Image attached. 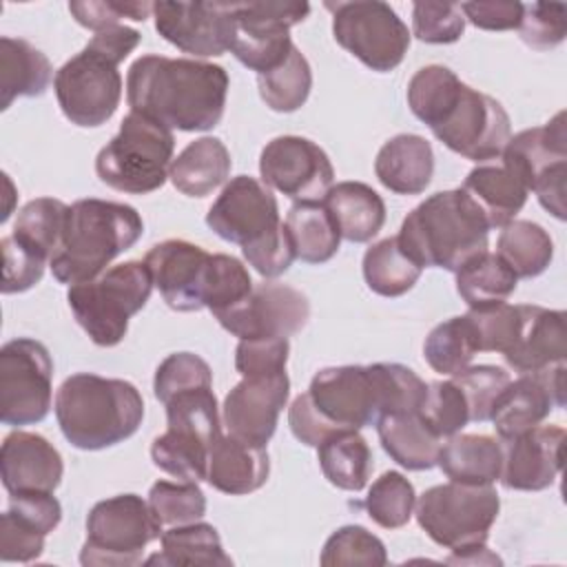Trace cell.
<instances>
[{
  "mask_svg": "<svg viewBox=\"0 0 567 567\" xmlns=\"http://www.w3.org/2000/svg\"><path fill=\"white\" fill-rule=\"evenodd\" d=\"M461 89L463 82L454 71L443 64H427L408 82V106L416 120L432 128L452 109Z\"/></svg>",
  "mask_w": 567,
  "mask_h": 567,
  "instance_id": "cell-41",
  "label": "cell"
},
{
  "mask_svg": "<svg viewBox=\"0 0 567 567\" xmlns=\"http://www.w3.org/2000/svg\"><path fill=\"white\" fill-rule=\"evenodd\" d=\"M162 551L148 556L146 565H202V567H228L233 565V558L224 551L221 538L217 529L208 523L195 520L186 525H173L171 529L162 532L159 536Z\"/></svg>",
  "mask_w": 567,
  "mask_h": 567,
  "instance_id": "cell-34",
  "label": "cell"
},
{
  "mask_svg": "<svg viewBox=\"0 0 567 567\" xmlns=\"http://www.w3.org/2000/svg\"><path fill=\"white\" fill-rule=\"evenodd\" d=\"M259 173L266 186L284 193L295 204L323 202L334 182V168L326 151L301 135L270 140L261 148Z\"/></svg>",
  "mask_w": 567,
  "mask_h": 567,
  "instance_id": "cell-16",
  "label": "cell"
},
{
  "mask_svg": "<svg viewBox=\"0 0 567 567\" xmlns=\"http://www.w3.org/2000/svg\"><path fill=\"white\" fill-rule=\"evenodd\" d=\"M485 215L489 228H503L523 210L529 188L503 162L478 164L467 173L461 186Z\"/></svg>",
  "mask_w": 567,
  "mask_h": 567,
  "instance_id": "cell-28",
  "label": "cell"
},
{
  "mask_svg": "<svg viewBox=\"0 0 567 567\" xmlns=\"http://www.w3.org/2000/svg\"><path fill=\"white\" fill-rule=\"evenodd\" d=\"M49 58L31 42L0 38V109L7 111L18 97L42 95L51 82Z\"/></svg>",
  "mask_w": 567,
  "mask_h": 567,
  "instance_id": "cell-32",
  "label": "cell"
},
{
  "mask_svg": "<svg viewBox=\"0 0 567 567\" xmlns=\"http://www.w3.org/2000/svg\"><path fill=\"white\" fill-rule=\"evenodd\" d=\"M419 412L441 439L458 434L472 421L465 394L454 379L427 383V392Z\"/></svg>",
  "mask_w": 567,
  "mask_h": 567,
  "instance_id": "cell-50",
  "label": "cell"
},
{
  "mask_svg": "<svg viewBox=\"0 0 567 567\" xmlns=\"http://www.w3.org/2000/svg\"><path fill=\"white\" fill-rule=\"evenodd\" d=\"M55 419L73 447L95 452L137 432L144 419V399L131 381L78 372L58 388Z\"/></svg>",
  "mask_w": 567,
  "mask_h": 567,
  "instance_id": "cell-3",
  "label": "cell"
},
{
  "mask_svg": "<svg viewBox=\"0 0 567 567\" xmlns=\"http://www.w3.org/2000/svg\"><path fill=\"white\" fill-rule=\"evenodd\" d=\"M416 505L414 485L401 472H383L368 489L363 507L383 529H399L410 523Z\"/></svg>",
  "mask_w": 567,
  "mask_h": 567,
  "instance_id": "cell-46",
  "label": "cell"
},
{
  "mask_svg": "<svg viewBox=\"0 0 567 567\" xmlns=\"http://www.w3.org/2000/svg\"><path fill=\"white\" fill-rule=\"evenodd\" d=\"M117 62L86 44L66 60L53 78V89L64 117L82 128L106 124L122 100Z\"/></svg>",
  "mask_w": 567,
  "mask_h": 567,
  "instance_id": "cell-12",
  "label": "cell"
},
{
  "mask_svg": "<svg viewBox=\"0 0 567 567\" xmlns=\"http://www.w3.org/2000/svg\"><path fill=\"white\" fill-rule=\"evenodd\" d=\"M434 173V153L425 137L399 133L390 137L377 153L374 175L396 195L423 193Z\"/></svg>",
  "mask_w": 567,
  "mask_h": 567,
  "instance_id": "cell-27",
  "label": "cell"
},
{
  "mask_svg": "<svg viewBox=\"0 0 567 567\" xmlns=\"http://www.w3.org/2000/svg\"><path fill=\"white\" fill-rule=\"evenodd\" d=\"M498 157L536 193L547 213L556 219H565L567 131L563 111L547 124L525 128L509 137Z\"/></svg>",
  "mask_w": 567,
  "mask_h": 567,
  "instance_id": "cell-11",
  "label": "cell"
},
{
  "mask_svg": "<svg viewBox=\"0 0 567 567\" xmlns=\"http://www.w3.org/2000/svg\"><path fill=\"white\" fill-rule=\"evenodd\" d=\"M213 385V372L210 365L193 352H173L168 354L155 370L153 379V392L155 399L166 403L179 392L193 390V388H206Z\"/></svg>",
  "mask_w": 567,
  "mask_h": 567,
  "instance_id": "cell-51",
  "label": "cell"
},
{
  "mask_svg": "<svg viewBox=\"0 0 567 567\" xmlns=\"http://www.w3.org/2000/svg\"><path fill=\"white\" fill-rule=\"evenodd\" d=\"M53 359L44 343L18 337L0 350V421L11 427L33 425L51 410Z\"/></svg>",
  "mask_w": 567,
  "mask_h": 567,
  "instance_id": "cell-13",
  "label": "cell"
},
{
  "mask_svg": "<svg viewBox=\"0 0 567 567\" xmlns=\"http://www.w3.org/2000/svg\"><path fill=\"white\" fill-rule=\"evenodd\" d=\"M175 137L162 122L131 111L117 135L95 157L97 177L131 195H146L164 186L173 162Z\"/></svg>",
  "mask_w": 567,
  "mask_h": 567,
  "instance_id": "cell-7",
  "label": "cell"
},
{
  "mask_svg": "<svg viewBox=\"0 0 567 567\" xmlns=\"http://www.w3.org/2000/svg\"><path fill=\"white\" fill-rule=\"evenodd\" d=\"M208 456H210L208 443L168 427L164 434L155 436L151 445L153 465L175 476L177 481H188V483L206 481Z\"/></svg>",
  "mask_w": 567,
  "mask_h": 567,
  "instance_id": "cell-45",
  "label": "cell"
},
{
  "mask_svg": "<svg viewBox=\"0 0 567 567\" xmlns=\"http://www.w3.org/2000/svg\"><path fill=\"white\" fill-rule=\"evenodd\" d=\"M0 246H2V259H4L2 292L13 295V292H24L33 288L42 279L44 266L49 259L35 248L27 246L16 235L2 237Z\"/></svg>",
  "mask_w": 567,
  "mask_h": 567,
  "instance_id": "cell-55",
  "label": "cell"
},
{
  "mask_svg": "<svg viewBox=\"0 0 567 567\" xmlns=\"http://www.w3.org/2000/svg\"><path fill=\"white\" fill-rule=\"evenodd\" d=\"M230 153L219 137H199L190 142L168 168L173 186L188 197H206L230 175Z\"/></svg>",
  "mask_w": 567,
  "mask_h": 567,
  "instance_id": "cell-33",
  "label": "cell"
},
{
  "mask_svg": "<svg viewBox=\"0 0 567 567\" xmlns=\"http://www.w3.org/2000/svg\"><path fill=\"white\" fill-rule=\"evenodd\" d=\"M208 228L241 248L261 244L281 230L279 206L270 188L250 177H233L206 213Z\"/></svg>",
  "mask_w": 567,
  "mask_h": 567,
  "instance_id": "cell-17",
  "label": "cell"
},
{
  "mask_svg": "<svg viewBox=\"0 0 567 567\" xmlns=\"http://www.w3.org/2000/svg\"><path fill=\"white\" fill-rule=\"evenodd\" d=\"M565 363L549 365L538 372L520 374L509 381L492 405L489 421L501 443L540 425L551 410L565 405Z\"/></svg>",
  "mask_w": 567,
  "mask_h": 567,
  "instance_id": "cell-20",
  "label": "cell"
},
{
  "mask_svg": "<svg viewBox=\"0 0 567 567\" xmlns=\"http://www.w3.org/2000/svg\"><path fill=\"white\" fill-rule=\"evenodd\" d=\"M339 235L352 244L370 241L385 224L381 195L363 182H339L321 202Z\"/></svg>",
  "mask_w": 567,
  "mask_h": 567,
  "instance_id": "cell-30",
  "label": "cell"
},
{
  "mask_svg": "<svg viewBox=\"0 0 567 567\" xmlns=\"http://www.w3.org/2000/svg\"><path fill=\"white\" fill-rule=\"evenodd\" d=\"M458 388L465 394L470 419L472 421H489V412L498 394L512 381L509 374L498 365H467L461 372L452 374Z\"/></svg>",
  "mask_w": 567,
  "mask_h": 567,
  "instance_id": "cell-53",
  "label": "cell"
},
{
  "mask_svg": "<svg viewBox=\"0 0 567 567\" xmlns=\"http://www.w3.org/2000/svg\"><path fill=\"white\" fill-rule=\"evenodd\" d=\"M465 31V16L452 2H414L412 33L427 44H452Z\"/></svg>",
  "mask_w": 567,
  "mask_h": 567,
  "instance_id": "cell-54",
  "label": "cell"
},
{
  "mask_svg": "<svg viewBox=\"0 0 567 567\" xmlns=\"http://www.w3.org/2000/svg\"><path fill=\"white\" fill-rule=\"evenodd\" d=\"M518 33L532 49H554L567 33V7L560 2L525 4Z\"/></svg>",
  "mask_w": 567,
  "mask_h": 567,
  "instance_id": "cell-56",
  "label": "cell"
},
{
  "mask_svg": "<svg viewBox=\"0 0 567 567\" xmlns=\"http://www.w3.org/2000/svg\"><path fill=\"white\" fill-rule=\"evenodd\" d=\"M310 13L308 2H233L235 38L230 53L257 75L277 69L295 47L290 27Z\"/></svg>",
  "mask_w": 567,
  "mask_h": 567,
  "instance_id": "cell-14",
  "label": "cell"
},
{
  "mask_svg": "<svg viewBox=\"0 0 567 567\" xmlns=\"http://www.w3.org/2000/svg\"><path fill=\"white\" fill-rule=\"evenodd\" d=\"M270 474L268 450L246 443L233 434H221L208 456L206 481L221 494L244 496L257 492Z\"/></svg>",
  "mask_w": 567,
  "mask_h": 567,
  "instance_id": "cell-26",
  "label": "cell"
},
{
  "mask_svg": "<svg viewBox=\"0 0 567 567\" xmlns=\"http://www.w3.org/2000/svg\"><path fill=\"white\" fill-rule=\"evenodd\" d=\"M69 11L78 24L93 29V31H102L106 27L120 24L122 18L144 22L153 13V4L151 2H117V0L69 2Z\"/></svg>",
  "mask_w": 567,
  "mask_h": 567,
  "instance_id": "cell-59",
  "label": "cell"
},
{
  "mask_svg": "<svg viewBox=\"0 0 567 567\" xmlns=\"http://www.w3.org/2000/svg\"><path fill=\"white\" fill-rule=\"evenodd\" d=\"M66 217L69 206L64 202L53 197H38L20 208L11 235L22 239L27 246L35 248L51 261L62 241Z\"/></svg>",
  "mask_w": 567,
  "mask_h": 567,
  "instance_id": "cell-44",
  "label": "cell"
},
{
  "mask_svg": "<svg viewBox=\"0 0 567 567\" xmlns=\"http://www.w3.org/2000/svg\"><path fill=\"white\" fill-rule=\"evenodd\" d=\"M474 330H476V339H478V352H501L505 354L516 337H518V328H520V319H523V306H512V303H498V306H489V308H481V310H470L467 312Z\"/></svg>",
  "mask_w": 567,
  "mask_h": 567,
  "instance_id": "cell-52",
  "label": "cell"
},
{
  "mask_svg": "<svg viewBox=\"0 0 567 567\" xmlns=\"http://www.w3.org/2000/svg\"><path fill=\"white\" fill-rule=\"evenodd\" d=\"M288 425H290V432L295 434L297 441H301L303 445H310V447H319L323 441H328L330 436L339 434L341 430H337L334 425H330L317 410L315 405L310 403V396L308 392L299 394L290 410H288Z\"/></svg>",
  "mask_w": 567,
  "mask_h": 567,
  "instance_id": "cell-61",
  "label": "cell"
},
{
  "mask_svg": "<svg viewBox=\"0 0 567 567\" xmlns=\"http://www.w3.org/2000/svg\"><path fill=\"white\" fill-rule=\"evenodd\" d=\"M148 501L120 494L95 503L86 516V540L80 563L86 567H131L142 563L148 543L162 536Z\"/></svg>",
  "mask_w": 567,
  "mask_h": 567,
  "instance_id": "cell-8",
  "label": "cell"
},
{
  "mask_svg": "<svg viewBox=\"0 0 567 567\" xmlns=\"http://www.w3.org/2000/svg\"><path fill=\"white\" fill-rule=\"evenodd\" d=\"M144 233L140 213L120 202L78 199L69 206L62 241L49 266L60 284L91 281Z\"/></svg>",
  "mask_w": 567,
  "mask_h": 567,
  "instance_id": "cell-5",
  "label": "cell"
},
{
  "mask_svg": "<svg viewBox=\"0 0 567 567\" xmlns=\"http://www.w3.org/2000/svg\"><path fill=\"white\" fill-rule=\"evenodd\" d=\"M430 131L452 153L483 164L503 153L512 122L498 100L463 84L452 109Z\"/></svg>",
  "mask_w": 567,
  "mask_h": 567,
  "instance_id": "cell-15",
  "label": "cell"
},
{
  "mask_svg": "<svg viewBox=\"0 0 567 567\" xmlns=\"http://www.w3.org/2000/svg\"><path fill=\"white\" fill-rule=\"evenodd\" d=\"M563 443L565 430L560 425H536L505 441L498 481L518 492L547 489L560 474Z\"/></svg>",
  "mask_w": 567,
  "mask_h": 567,
  "instance_id": "cell-23",
  "label": "cell"
},
{
  "mask_svg": "<svg viewBox=\"0 0 567 567\" xmlns=\"http://www.w3.org/2000/svg\"><path fill=\"white\" fill-rule=\"evenodd\" d=\"M252 279L248 268L233 255L217 252L210 257L206 288H204V308L215 317L235 308L252 292Z\"/></svg>",
  "mask_w": 567,
  "mask_h": 567,
  "instance_id": "cell-47",
  "label": "cell"
},
{
  "mask_svg": "<svg viewBox=\"0 0 567 567\" xmlns=\"http://www.w3.org/2000/svg\"><path fill=\"white\" fill-rule=\"evenodd\" d=\"M9 509L42 532L44 536L51 534L62 520V505L53 496V492H18L9 494Z\"/></svg>",
  "mask_w": 567,
  "mask_h": 567,
  "instance_id": "cell-60",
  "label": "cell"
},
{
  "mask_svg": "<svg viewBox=\"0 0 567 567\" xmlns=\"http://www.w3.org/2000/svg\"><path fill=\"white\" fill-rule=\"evenodd\" d=\"M377 434L385 454L410 472L436 465L443 439L427 425L421 412L385 414L377 421Z\"/></svg>",
  "mask_w": 567,
  "mask_h": 567,
  "instance_id": "cell-29",
  "label": "cell"
},
{
  "mask_svg": "<svg viewBox=\"0 0 567 567\" xmlns=\"http://www.w3.org/2000/svg\"><path fill=\"white\" fill-rule=\"evenodd\" d=\"M210 257L202 246L186 239H166L146 252L144 264L171 310L195 312L204 308Z\"/></svg>",
  "mask_w": 567,
  "mask_h": 567,
  "instance_id": "cell-21",
  "label": "cell"
},
{
  "mask_svg": "<svg viewBox=\"0 0 567 567\" xmlns=\"http://www.w3.org/2000/svg\"><path fill=\"white\" fill-rule=\"evenodd\" d=\"M454 554L445 558V563H467V565H481V563H501V558L496 554H492L485 543L478 545H467V547H458L452 549Z\"/></svg>",
  "mask_w": 567,
  "mask_h": 567,
  "instance_id": "cell-63",
  "label": "cell"
},
{
  "mask_svg": "<svg viewBox=\"0 0 567 567\" xmlns=\"http://www.w3.org/2000/svg\"><path fill=\"white\" fill-rule=\"evenodd\" d=\"M441 472L463 485H494L503 470V443L487 434H454L439 452Z\"/></svg>",
  "mask_w": 567,
  "mask_h": 567,
  "instance_id": "cell-31",
  "label": "cell"
},
{
  "mask_svg": "<svg viewBox=\"0 0 567 567\" xmlns=\"http://www.w3.org/2000/svg\"><path fill=\"white\" fill-rule=\"evenodd\" d=\"M148 505L162 525H186L202 520L206 496L197 483L157 481L148 489Z\"/></svg>",
  "mask_w": 567,
  "mask_h": 567,
  "instance_id": "cell-49",
  "label": "cell"
},
{
  "mask_svg": "<svg viewBox=\"0 0 567 567\" xmlns=\"http://www.w3.org/2000/svg\"><path fill=\"white\" fill-rule=\"evenodd\" d=\"M478 352L476 330L467 315L452 317L430 330L423 343V359L439 374H456Z\"/></svg>",
  "mask_w": 567,
  "mask_h": 567,
  "instance_id": "cell-40",
  "label": "cell"
},
{
  "mask_svg": "<svg viewBox=\"0 0 567 567\" xmlns=\"http://www.w3.org/2000/svg\"><path fill=\"white\" fill-rule=\"evenodd\" d=\"M284 228L295 257L306 264H326L339 250L341 235L321 202L292 204Z\"/></svg>",
  "mask_w": 567,
  "mask_h": 567,
  "instance_id": "cell-35",
  "label": "cell"
},
{
  "mask_svg": "<svg viewBox=\"0 0 567 567\" xmlns=\"http://www.w3.org/2000/svg\"><path fill=\"white\" fill-rule=\"evenodd\" d=\"M523 306V319L514 346L503 354L518 374L538 372L565 363V312L543 306Z\"/></svg>",
  "mask_w": 567,
  "mask_h": 567,
  "instance_id": "cell-25",
  "label": "cell"
},
{
  "mask_svg": "<svg viewBox=\"0 0 567 567\" xmlns=\"http://www.w3.org/2000/svg\"><path fill=\"white\" fill-rule=\"evenodd\" d=\"M224 330L239 339H288L303 330L310 303L303 292L279 281H264L235 308L215 317Z\"/></svg>",
  "mask_w": 567,
  "mask_h": 567,
  "instance_id": "cell-19",
  "label": "cell"
},
{
  "mask_svg": "<svg viewBox=\"0 0 567 567\" xmlns=\"http://www.w3.org/2000/svg\"><path fill=\"white\" fill-rule=\"evenodd\" d=\"M44 534L18 518L11 509L0 516V558L2 563H31L44 551Z\"/></svg>",
  "mask_w": 567,
  "mask_h": 567,
  "instance_id": "cell-58",
  "label": "cell"
},
{
  "mask_svg": "<svg viewBox=\"0 0 567 567\" xmlns=\"http://www.w3.org/2000/svg\"><path fill=\"white\" fill-rule=\"evenodd\" d=\"M0 474L9 494L53 492L62 483L64 463L42 434L16 430L2 441Z\"/></svg>",
  "mask_w": 567,
  "mask_h": 567,
  "instance_id": "cell-24",
  "label": "cell"
},
{
  "mask_svg": "<svg viewBox=\"0 0 567 567\" xmlns=\"http://www.w3.org/2000/svg\"><path fill=\"white\" fill-rule=\"evenodd\" d=\"M465 20L483 31L518 29L523 20V2H463L458 4Z\"/></svg>",
  "mask_w": 567,
  "mask_h": 567,
  "instance_id": "cell-62",
  "label": "cell"
},
{
  "mask_svg": "<svg viewBox=\"0 0 567 567\" xmlns=\"http://www.w3.org/2000/svg\"><path fill=\"white\" fill-rule=\"evenodd\" d=\"M319 563L323 567H343V565H388V551L381 538L368 532L361 525H343L330 534L326 540Z\"/></svg>",
  "mask_w": 567,
  "mask_h": 567,
  "instance_id": "cell-48",
  "label": "cell"
},
{
  "mask_svg": "<svg viewBox=\"0 0 567 567\" xmlns=\"http://www.w3.org/2000/svg\"><path fill=\"white\" fill-rule=\"evenodd\" d=\"M489 224L463 188L430 195L408 213L396 235L401 248L421 268L456 272L487 250Z\"/></svg>",
  "mask_w": 567,
  "mask_h": 567,
  "instance_id": "cell-4",
  "label": "cell"
},
{
  "mask_svg": "<svg viewBox=\"0 0 567 567\" xmlns=\"http://www.w3.org/2000/svg\"><path fill=\"white\" fill-rule=\"evenodd\" d=\"M259 97L277 113H292L301 109L312 89V69L306 55L292 47L288 58L272 71L257 75Z\"/></svg>",
  "mask_w": 567,
  "mask_h": 567,
  "instance_id": "cell-42",
  "label": "cell"
},
{
  "mask_svg": "<svg viewBox=\"0 0 567 567\" xmlns=\"http://www.w3.org/2000/svg\"><path fill=\"white\" fill-rule=\"evenodd\" d=\"M288 339H239L235 348V368L241 377H270L286 372Z\"/></svg>",
  "mask_w": 567,
  "mask_h": 567,
  "instance_id": "cell-57",
  "label": "cell"
},
{
  "mask_svg": "<svg viewBox=\"0 0 567 567\" xmlns=\"http://www.w3.org/2000/svg\"><path fill=\"white\" fill-rule=\"evenodd\" d=\"M363 279L381 297H401L414 288L423 268L401 248L396 237L372 244L363 255Z\"/></svg>",
  "mask_w": 567,
  "mask_h": 567,
  "instance_id": "cell-39",
  "label": "cell"
},
{
  "mask_svg": "<svg viewBox=\"0 0 567 567\" xmlns=\"http://www.w3.org/2000/svg\"><path fill=\"white\" fill-rule=\"evenodd\" d=\"M427 383L408 365H334L319 370L308 388L315 410L337 430L377 425L385 414L416 412Z\"/></svg>",
  "mask_w": 567,
  "mask_h": 567,
  "instance_id": "cell-2",
  "label": "cell"
},
{
  "mask_svg": "<svg viewBox=\"0 0 567 567\" xmlns=\"http://www.w3.org/2000/svg\"><path fill=\"white\" fill-rule=\"evenodd\" d=\"M153 290V279L144 261H124L91 281L69 286L66 301L89 339L100 348L117 346L128 321L137 315Z\"/></svg>",
  "mask_w": 567,
  "mask_h": 567,
  "instance_id": "cell-6",
  "label": "cell"
},
{
  "mask_svg": "<svg viewBox=\"0 0 567 567\" xmlns=\"http://www.w3.org/2000/svg\"><path fill=\"white\" fill-rule=\"evenodd\" d=\"M168 430L202 439L213 447V443L221 436L219 405L213 392V385L193 388L175 394L164 403Z\"/></svg>",
  "mask_w": 567,
  "mask_h": 567,
  "instance_id": "cell-43",
  "label": "cell"
},
{
  "mask_svg": "<svg viewBox=\"0 0 567 567\" xmlns=\"http://www.w3.org/2000/svg\"><path fill=\"white\" fill-rule=\"evenodd\" d=\"M496 255L514 270L516 277H538L554 259V241L549 233L529 221L512 219L498 233Z\"/></svg>",
  "mask_w": 567,
  "mask_h": 567,
  "instance_id": "cell-38",
  "label": "cell"
},
{
  "mask_svg": "<svg viewBox=\"0 0 567 567\" xmlns=\"http://www.w3.org/2000/svg\"><path fill=\"white\" fill-rule=\"evenodd\" d=\"M326 9L332 13V35L337 44L361 64L377 73H388L403 62L412 35L388 2H326Z\"/></svg>",
  "mask_w": 567,
  "mask_h": 567,
  "instance_id": "cell-10",
  "label": "cell"
},
{
  "mask_svg": "<svg viewBox=\"0 0 567 567\" xmlns=\"http://www.w3.org/2000/svg\"><path fill=\"white\" fill-rule=\"evenodd\" d=\"M153 18L166 42L195 58H217L233 47V2H153Z\"/></svg>",
  "mask_w": 567,
  "mask_h": 567,
  "instance_id": "cell-18",
  "label": "cell"
},
{
  "mask_svg": "<svg viewBox=\"0 0 567 567\" xmlns=\"http://www.w3.org/2000/svg\"><path fill=\"white\" fill-rule=\"evenodd\" d=\"M226 93L228 73L224 66L190 58L148 53L137 58L126 75L131 111L186 133L217 126Z\"/></svg>",
  "mask_w": 567,
  "mask_h": 567,
  "instance_id": "cell-1",
  "label": "cell"
},
{
  "mask_svg": "<svg viewBox=\"0 0 567 567\" xmlns=\"http://www.w3.org/2000/svg\"><path fill=\"white\" fill-rule=\"evenodd\" d=\"M317 461L330 485L361 492L372 474V452L359 430H346L317 447Z\"/></svg>",
  "mask_w": 567,
  "mask_h": 567,
  "instance_id": "cell-36",
  "label": "cell"
},
{
  "mask_svg": "<svg viewBox=\"0 0 567 567\" xmlns=\"http://www.w3.org/2000/svg\"><path fill=\"white\" fill-rule=\"evenodd\" d=\"M290 396L286 372L270 377H244L224 399V425L228 434L266 447L277 430L281 410Z\"/></svg>",
  "mask_w": 567,
  "mask_h": 567,
  "instance_id": "cell-22",
  "label": "cell"
},
{
  "mask_svg": "<svg viewBox=\"0 0 567 567\" xmlns=\"http://www.w3.org/2000/svg\"><path fill=\"white\" fill-rule=\"evenodd\" d=\"M516 284L518 277L514 270L489 250L478 252L456 270V292L470 310L505 303L516 290Z\"/></svg>",
  "mask_w": 567,
  "mask_h": 567,
  "instance_id": "cell-37",
  "label": "cell"
},
{
  "mask_svg": "<svg viewBox=\"0 0 567 567\" xmlns=\"http://www.w3.org/2000/svg\"><path fill=\"white\" fill-rule=\"evenodd\" d=\"M414 507L419 527L436 545L458 549L487 540L501 498L492 485L450 481L425 489Z\"/></svg>",
  "mask_w": 567,
  "mask_h": 567,
  "instance_id": "cell-9",
  "label": "cell"
}]
</instances>
